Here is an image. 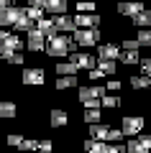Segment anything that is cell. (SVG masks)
Returning <instances> with one entry per match:
<instances>
[{
    "mask_svg": "<svg viewBox=\"0 0 151 153\" xmlns=\"http://www.w3.org/2000/svg\"><path fill=\"white\" fill-rule=\"evenodd\" d=\"M108 133H110L108 125H103V123H90V135L95 140H108Z\"/></svg>",
    "mask_w": 151,
    "mask_h": 153,
    "instance_id": "17",
    "label": "cell"
},
{
    "mask_svg": "<svg viewBox=\"0 0 151 153\" xmlns=\"http://www.w3.org/2000/svg\"><path fill=\"white\" fill-rule=\"evenodd\" d=\"M21 49H23L21 36H16V33H8V36L0 41V59L5 61L11 54H16V51H21Z\"/></svg>",
    "mask_w": 151,
    "mask_h": 153,
    "instance_id": "5",
    "label": "cell"
},
{
    "mask_svg": "<svg viewBox=\"0 0 151 153\" xmlns=\"http://www.w3.org/2000/svg\"><path fill=\"white\" fill-rule=\"evenodd\" d=\"M54 23H56V28H59L62 33H67V31H72V33H74V28H77L74 18H72V16H67V13H59V16H54Z\"/></svg>",
    "mask_w": 151,
    "mask_h": 153,
    "instance_id": "13",
    "label": "cell"
},
{
    "mask_svg": "<svg viewBox=\"0 0 151 153\" xmlns=\"http://www.w3.org/2000/svg\"><path fill=\"white\" fill-rule=\"evenodd\" d=\"M38 148L41 151H51V140H38Z\"/></svg>",
    "mask_w": 151,
    "mask_h": 153,
    "instance_id": "41",
    "label": "cell"
},
{
    "mask_svg": "<svg viewBox=\"0 0 151 153\" xmlns=\"http://www.w3.org/2000/svg\"><path fill=\"white\" fill-rule=\"evenodd\" d=\"M125 151H128V153H146V148L141 146V140H128Z\"/></svg>",
    "mask_w": 151,
    "mask_h": 153,
    "instance_id": "32",
    "label": "cell"
},
{
    "mask_svg": "<svg viewBox=\"0 0 151 153\" xmlns=\"http://www.w3.org/2000/svg\"><path fill=\"white\" fill-rule=\"evenodd\" d=\"M26 16L31 18V21H38V18H44V8H36V5H26Z\"/></svg>",
    "mask_w": 151,
    "mask_h": 153,
    "instance_id": "30",
    "label": "cell"
},
{
    "mask_svg": "<svg viewBox=\"0 0 151 153\" xmlns=\"http://www.w3.org/2000/svg\"><path fill=\"white\" fill-rule=\"evenodd\" d=\"M118 3H123V0H118Z\"/></svg>",
    "mask_w": 151,
    "mask_h": 153,
    "instance_id": "44",
    "label": "cell"
},
{
    "mask_svg": "<svg viewBox=\"0 0 151 153\" xmlns=\"http://www.w3.org/2000/svg\"><path fill=\"white\" fill-rule=\"evenodd\" d=\"M141 71H143L146 76H151V59H143V61H141Z\"/></svg>",
    "mask_w": 151,
    "mask_h": 153,
    "instance_id": "38",
    "label": "cell"
},
{
    "mask_svg": "<svg viewBox=\"0 0 151 153\" xmlns=\"http://www.w3.org/2000/svg\"><path fill=\"white\" fill-rule=\"evenodd\" d=\"M5 61H8V64H13V66H16V64H23V54H21V51H16V54H11Z\"/></svg>",
    "mask_w": 151,
    "mask_h": 153,
    "instance_id": "35",
    "label": "cell"
},
{
    "mask_svg": "<svg viewBox=\"0 0 151 153\" xmlns=\"http://www.w3.org/2000/svg\"><path fill=\"white\" fill-rule=\"evenodd\" d=\"M141 46H151V28H138V36H136Z\"/></svg>",
    "mask_w": 151,
    "mask_h": 153,
    "instance_id": "29",
    "label": "cell"
},
{
    "mask_svg": "<svg viewBox=\"0 0 151 153\" xmlns=\"http://www.w3.org/2000/svg\"><path fill=\"white\" fill-rule=\"evenodd\" d=\"M120 87H123V84H120L118 79H110V82H108V89H110V92H115V89H120Z\"/></svg>",
    "mask_w": 151,
    "mask_h": 153,
    "instance_id": "40",
    "label": "cell"
},
{
    "mask_svg": "<svg viewBox=\"0 0 151 153\" xmlns=\"http://www.w3.org/2000/svg\"><path fill=\"white\" fill-rule=\"evenodd\" d=\"M118 56H120V46H115V44H103L97 49V59H115L118 61Z\"/></svg>",
    "mask_w": 151,
    "mask_h": 153,
    "instance_id": "14",
    "label": "cell"
},
{
    "mask_svg": "<svg viewBox=\"0 0 151 153\" xmlns=\"http://www.w3.org/2000/svg\"><path fill=\"white\" fill-rule=\"evenodd\" d=\"M26 46H28V51H33V54H41V51L46 49V36H44L38 28H31V31H28Z\"/></svg>",
    "mask_w": 151,
    "mask_h": 153,
    "instance_id": "7",
    "label": "cell"
},
{
    "mask_svg": "<svg viewBox=\"0 0 151 153\" xmlns=\"http://www.w3.org/2000/svg\"><path fill=\"white\" fill-rule=\"evenodd\" d=\"M77 10L80 13H92L95 10V3L92 0H77Z\"/></svg>",
    "mask_w": 151,
    "mask_h": 153,
    "instance_id": "31",
    "label": "cell"
},
{
    "mask_svg": "<svg viewBox=\"0 0 151 153\" xmlns=\"http://www.w3.org/2000/svg\"><path fill=\"white\" fill-rule=\"evenodd\" d=\"M131 87H133V89H149L151 87V76H146V74L133 76V79H131Z\"/></svg>",
    "mask_w": 151,
    "mask_h": 153,
    "instance_id": "24",
    "label": "cell"
},
{
    "mask_svg": "<svg viewBox=\"0 0 151 153\" xmlns=\"http://www.w3.org/2000/svg\"><path fill=\"white\" fill-rule=\"evenodd\" d=\"M77 66L72 64V61H59V64H56V74H77Z\"/></svg>",
    "mask_w": 151,
    "mask_h": 153,
    "instance_id": "28",
    "label": "cell"
},
{
    "mask_svg": "<svg viewBox=\"0 0 151 153\" xmlns=\"http://www.w3.org/2000/svg\"><path fill=\"white\" fill-rule=\"evenodd\" d=\"M11 5V0H0V10H3V8H8Z\"/></svg>",
    "mask_w": 151,
    "mask_h": 153,
    "instance_id": "43",
    "label": "cell"
},
{
    "mask_svg": "<svg viewBox=\"0 0 151 153\" xmlns=\"http://www.w3.org/2000/svg\"><path fill=\"white\" fill-rule=\"evenodd\" d=\"M16 115H18V107H16V102L0 100V117H3V120H13Z\"/></svg>",
    "mask_w": 151,
    "mask_h": 153,
    "instance_id": "15",
    "label": "cell"
},
{
    "mask_svg": "<svg viewBox=\"0 0 151 153\" xmlns=\"http://www.w3.org/2000/svg\"><path fill=\"white\" fill-rule=\"evenodd\" d=\"M21 148H23V151H36L38 143H36V140H23V143H21Z\"/></svg>",
    "mask_w": 151,
    "mask_h": 153,
    "instance_id": "37",
    "label": "cell"
},
{
    "mask_svg": "<svg viewBox=\"0 0 151 153\" xmlns=\"http://www.w3.org/2000/svg\"><path fill=\"white\" fill-rule=\"evenodd\" d=\"M123 49H128V51H138L141 44H138V41H123Z\"/></svg>",
    "mask_w": 151,
    "mask_h": 153,
    "instance_id": "36",
    "label": "cell"
},
{
    "mask_svg": "<svg viewBox=\"0 0 151 153\" xmlns=\"http://www.w3.org/2000/svg\"><path fill=\"white\" fill-rule=\"evenodd\" d=\"M67 112L64 110H51V115H49V123H51V128H64L67 125Z\"/></svg>",
    "mask_w": 151,
    "mask_h": 153,
    "instance_id": "19",
    "label": "cell"
},
{
    "mask_svg": "<svg viewBox=\"0 0 151 153\" xmlns=\"http://www.w3.org/2000/svg\"><path fill=\"white\" fill-rule=\"evenodd\" d=\"M72 64L77 66V69H92L95 66V56H90V54H85V51H72Z\"/></svg>",
    "mask_w": 151,
    "mask_h": 153,
    "instance_id": "11",
    "label": "cell"
},
{
    "mask_svg": "<svg viewBox=\"0 0 151 153\" xmlns=\"http://www.w3.org/2000/svg\"><path fill=\"white\" fill-rule=\"evenodd\" d=\"M108 92L105 87H82L80 89V102L85 107H100V97Z\"/></svg>",
    "mask_w": 151,
    "mask_h": 153,
    "instance_id": "2",
    "label": "cell"
},
{
    "mask_svg": "<svg viewBox=\"0 0 151 153\" xmlns=\"http://www.w3.org/2000/svg\"><path fill=\"white\" fill-rule=\"evenodd\" d=\"M108 140H110V143H118V140H123V130H120V128H110V133H108Z\"/></svg>",
    "mask_w": 151,
    "mask_h": 153,
    "instance_id": "33",
    "label": "cell"
},
{
    "mask_svg": "<svg viewBox=\"0 0 151 153\" xmlns=\"http://www.w3.org/2000/svg\"><path fill=\"white\" fill-rule=\"evenodd\" d=\"M82 148H85V151H95V153H108V143L105 140H95V138H92V140H85Z\"/></svg>",
    "mask_w": 151,
    "mask_h": 153,
    "instance_id": "21",
    "label": "cell"
},
{
    "mask_svg": "<svg viewBox=\"0 0 151 153\" xmlns=\"http://www.w3.org/2000/svg\"><path fill=\"white\" fill-rule=\"evenodd\" d=\"M23 143V133H11L8 135V146H21Z\"/></svg>",
    "mask_w": 151,
    "mask_h": 153,
    "instance_id": "34",
    "label": "cell"
},
{
    "mask_svg": "<svg viewBox=\"0 0 151 153\" xmlns=\"http://www.w3.org/2000/svg\"><path fill=\"white\" fill-rule=\"evenodd\" d=\"M44 10L51 13V16L67 13V0H46V3H44Z\"/></svg>",
    "mask_w": 151,
    "mask_h": 153,
    "instance_id": "16",
    "label": "cell"
},
{
    "mask_svg": "<svg viewBox=\"0 0 151 153\" xmlns=\"http://www.w3.org/2000/svg\"><path fill=\"white\" fill-rule=\"evenodd\" d=\"M80 46H77V41L74 38H69V36H64V33H59V36H54V38H49L46 41V54L49 56H54V59H64V56H69L72 51H77Z\"/></svg>",
    "mask_w": 151,
    "mask_h": 153,
    "instance_id": "1",
    "label": "cell"
},
{
    "mask_svg": "<svg viewBox=\"0 0 151 153\" xmlns=\"http://www.w3.org/2000/svg\"><path fill=\"white\" fill-rule=\"evenodd\" d=\"M44 79H46V76H44V69H36V66H31V69H26L21 74V82L26 84V87H41Z\"/></svg>",
    "mask_w": 151,
    "mask_h": 153,
    "instance_id": "8",
    "label": "cell"
},
{
    "mask_svg": "<svg viewBox=\"0 0 151 153\" xmlns=\"http://www.w3.org/2000/svg\"><path fill=\"white\" fill-rule=\"evenodd\" d=\"M36 28L46 36V41H49V38H54V36H59V28H56L54 18H38V21H36Z\"/></svg>",
    "mask_w": 151,
    "mask_h": 153,
    "instance_id": "10",
    "label": "cell"
},
{
    "mask_svg": "<svg viewBox=\"0 0 151 153\" xmlns=\"http://www.w3.org/2000/svg\"><path fill=\"white\" fill-rule=\"evenodd\" d=\"M138 140H141V146H143L146 151H151V135H141Z\"/></svg>",
    "mask_w": 151,
    "mask_h": 153,
    "instance_id": "39",
    "label": "cell"
},
{
    "mask_svg": "<svg viewBox=\"0 0 151 153\" xmlns=\"http://www.w3.org/2000/svg\"><path fill=\"white\" fill-rule=\"evenodd\" d=\"M118 105H120V97H115V94H103V97H100V107L113 110V107H118Z\"/></svg>",
    "mask_w": 151,
    "mask_h": 153,
    "instance_id": "27",
    "label": "cell"
},
{
    "mask_svg": "<svg viewBox=\"0 0 151 153\" xmlns=\"http://www.w3.org/2000/svg\"><path fill=\"white\" fill-rule=\"evenodd\" d=\"M120 130H123V135H128V138L138 135V133L143 130V117H141V115H128V117H123Z\"/></svg>",
    "mask_w": 151,
    "mask_h": 153,
    "instance_id": "6",
    "label": "cell"
},
{
    "mask_svg": "<svg viewBox=\"0 0 151 153\" xmlns=\"http://www.w3.org/2000/svg\"><path fill=\"white\" fill-rule=\"evenodd\" d=\"M44 3L46 0H28V5H36V8H44Z\"/></svg>",
    "mask_w": 151,
    "mask_h": 153,
    "instance_id": "42",
    "label": "cell"
},
{
    "mask_svg": "<svg viewBox=\"0 0 151 153\" xmlns=\"http://www.w3.org/2000/svg\"><path fill=\"white\" fill-rule=\"evenodd\" d=\"M31 28H36V21H31V18H28V16H23L21 21H18L16 26H13V31H21V33H28V31H31Z\"/></svg>",
    "mask_w": 151,
    "mask_h": 153,
    "instance_id": "25",
    "label": "cell"
},
{
    "mask_svg": "<svg viewBox=\"0 0 151 153\" xmlns=\"http://www.w3.org/2000/svg\"><path fill=\"white\" fill-rule=\"evenodd\" d=\"M74 41L77 46H97L100 44V31L97 28H74Z\"/></svg>",
    "mask_w": 151,
    "mask_h": 153,
    "instance_id": "3",
    "label": "cell"
},
{
    "mask_svg": "<svg viewBox=\"0 0 151 153\" xmlns=\"http://www.w3.org/2000/svg\"><path fill=\"white\" fill-rule=\"evenodd\" d=\"M133 23H136L138 28H151V10H149V8H143L141 13H136V16H133Z\"/></svg>",
    "mask_w": 151,
    "mask_h": 153,
    "instance_id": "20",
    "label": "cell"
},
{
    "mask_svg": "<svg viewBox=\"0 0 151 153\" xmlns=\"http://www.w3.org/2000/svg\"><path fill=\"white\" fill-rule=\"evenodd\" d=\"M26 16V8H18V5H8L0 10V26H5V28H13L21 18Z\"/></svg>",
    "mask_w": 151,
    "mask_h": 153,
    "instance_id": "4",
    "label": "cell"
},
{
    "mask_svg": "<svg viewBox=\"0 0 151 153\" xmlns=\"http://www.w3.org/2000/svg\"><path fill=\"white\" fill-rule=\"evenodd\" d=\"M143 10V5H141L138 0H123V3H118V13L120 16H131L133 18L136 13H141Z\"/></svg>",
    "mask_w": 151,
    "mask_h": 153,
    "instance_id": "12",
    "label": "cell"
},
{
    "mask_svg": "<svg viewBox=\"0 0 151 153\" xmlns=\"http://www.w3.org/2000/svg\"><path fill=\"white\" fill-rule=\"evenodd\" d=\"M118 59L123 61V64H138V61H141V56H138V51H128V49H123Z\"/></svg>",
    "mask_w": 151,
    "mask_h": 153,
    "instance_id": "26",
    "label": "cell"
},
{
    "mask_svg": "<svg viewBox=\"0 0 151 153\" xmlns=\"http://www.w3.org/2000/svg\"><path fill=\"white\" fill-rule=\"evenodd\" d=\"M95 66H100L105 76H110V74H115V71H118V64H115V59H97V64H95Z\"/></svg>",
    "mask_w": 151,
    "mask_h": 153,
    "instance_id": "22",
    "label": "cell"
},
{
    "mask_svg": "<svg viewBox=\"0 0 151 153\" xmlns=\"http://www.w3.org/2000/svg\"><path fill=\"white\" fill-rule=\"evenodd\" d=\"M82 117H85V123L90 125V123H100L103 120V112H100V107H87L85 112H82Z\"/></svg>",
    "mask_w": 151,
    "mask_h": 153,
    "instance_id": "23",
    "label": "cell"
},
{
    "mask_svg": "<svg viewBox=\"0 0 151 153\" xmlns=\"http://www.w3.org/2000/svg\"><path fill=\"white\" fill-rule=\"evenodd\" d=\"M74 23H77V28H97L100 26V16L97 13H77Z\"/></svg>",
    "mask_w": 151,
    "mask_h": 153,
    "instance_id": "9",
    "label": "cell"
},
{
    "mask_svg": "<svg viewBox=\"0 0 151 153\" xmlns=\"http://www.w3.org/2000/svg\"><path fill=\"white\" fill-rule=\"evenodd\" d=\"M72 87H77V76L74 74H59L56 76V89H72Z\"/></svg>",
    "mask_w": 151,
    "mask_h": 153,
    "instance_id": "18",
    "label": "cell"
}]
</instances>
